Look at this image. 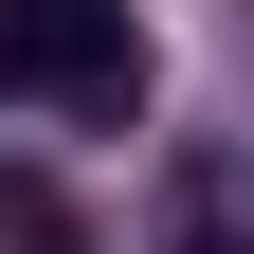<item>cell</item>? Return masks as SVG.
<instances>
[{"instance_id": "cell-1", "label": "cell", "mask_w": 254, "mask_h": 254, "mask_svg": "<svg viewBox=\"0 0 254 254\" xmlns=\"http://www.w3.org/2000/svg\"><path fill=\"white\" fill-rule=\"evenodd\" d=\"M0 109L145 127V18L127 0H0Z\"/></svg>"}, {"instance_id": "cell-3", "label": "cell", "mask_w": 254, "mask_h": 254, "mask_svg": "<svg viewBox=\"0 0 254 254\" xmlns=\"http://www.w3.org/2000/svg\"><path fill=\"white\" fill-rule=\"evenodd\" d=\"M164 254H254V236H236V218H182V236H164Z\"/></svg>"}, {"instance_id": "cell-2", "label": "cell", "mask_w": 254, "mask_h": 254, "mask_svg": "<svg viewBox=\"0 0 254 254\" xmlns=\"http://www.w3.org/2000/svg\"><path fill=\"white\" fill-rule=\"evenodd\" d=\"M0 236H18V254H55V236H73V218H55V182H0Z\"/></svg>"}]
</instances>
